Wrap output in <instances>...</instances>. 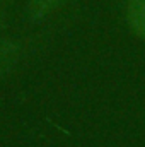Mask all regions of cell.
<instances>
[{"instance_id":"277c9868","label":"cell","mask_w":145,"mask_h":147,"mask_svg":"<svg viewBox=\"0 0 145 147\" xmlns=\"http://www.w3.org/2000/svg\"><path fill=\"white\" fill-rule=\"evenodd\" d=\"M0 24H2V7H0Z\"/></svg>"},{"instance_id":"7a4b0ae2","label":"cell","mask_w":145,"mask_h":147,"mask_svg":"<svg viewBox=\"0 0 145 147\" xmlns=\"http://www.w3.org/2000/svg\"><path fill=\"white\" fill-rule=\"evenodd\" d=\"M126 19L132 31L145 39V0H128Z\"/></svg>"},{"instance_id":"6da1fadb","label":"cell","mask_w":145,"mask_h":147,"mask_svg":"<svg viewBox=\"0 0 145 147\" xmlns=\"http://www.w3.org/2000/svg\"><path fill=\"white\" fill-rule=\"evenodd\" d=\"M21 43L17 39L7 38L0 41V79L7 77L21 60Z\"/></svg>"},{"instance_id":"3957f363","label":"cell","mask_w":145,"mask_h":147,"mask_svg":"<svg viewBox=\"0 0 145 147\" xmlns=\"http://www.w3.org/2000/svg\"><path fill=\"white\" fill-rule=\"evenodd\" d=\"M67 0H28V14L33 21H43L65 5Z\"/></svg>"}]
</instances>
